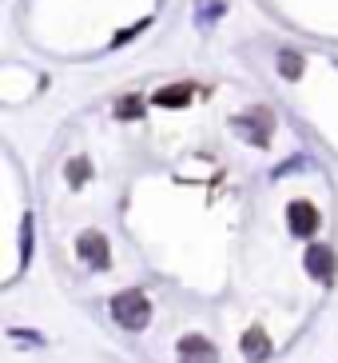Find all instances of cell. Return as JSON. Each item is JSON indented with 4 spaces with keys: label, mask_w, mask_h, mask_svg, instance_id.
<instances>
[{
    "label": "cell",
    "mask_w": 338,
    "mask_h": 363,
    "mask_svg": "<svg viewBox=\"0 0 338 363\" xmlns=\"http://www.w3.org/2000/svg\"><path fill=\"white\" fill-rule=\"evenodd\" d=\"M112 320L124 331H144L151 323V299L139 288L120 291V296H112Z\"/></svg>",
    "instance_id": "1"
},
{
    "label": "cell",
    "mask_w": 338,
    "mask_h": 363,
    "mask_svg": "<svg viewBox=\"0 0 338 363\" xmlns=\"http://www.w3.org/2000/svg\"><path fill=\"white\" fill-rule=\"evenodd\" d=\"M231 124L243 140H251L255 148H267L271 136H275V116H271L267 108H255V112H247V116H235Z\"/></svg>",
    "instance_id": "2"
},
{
    "label": "cell",
    "mask_w": 338,
    "mask_h": 363,
    "mask_svg": "<svg viewBox=\"0 0 338 363\" xmlns=\"http://www.w3.org/2000/svg\"><path fill=\"white\" fill-rule=\"evenodd\" d=\"M76 256L84 259L88 267L104 272V267L112 264V244H107V235H104V232H95V228H84V232L76 235Z\"/></svg>",
    "instance_id": "3"
},
{
    "label": "cell",
    "mask_w": 338,
    "mask_h": 363,
    "mask_svg": "<svg viewBox=\"0 0 338 363\" xmlns=\"http://www.w3.org/2000/svg\"><path fill=\"white\" fill-rule=\"evenodd\" d=\"M303 267H307V276L318 279V284H334V276H338V256H334V247L310 244V247H307V256H303Z\"/></svg>",
    "instance_id": "4"
},
{
    "label": "cell",
    "mask_w": 338,
    "mask_h": 363,
    "mask_svg": "<svg viewBox=\"0 0 338 363\" xmlns=\"http://www.w3.org/2000/svg\"><path fill=\"white\" fill-rule=\"evenodd\" d=\"M318 224H322V216H318V208L310 200H291L286 203V228H291L295 235L310 240V235L318 232Z\"/></svg>",
    "instance_id": "5"
},
{
    "label": "cell",
    "mask_w": 338,
    "mask_h": 363,
    "mask_svg": "<svg viewBox=\"0 0 338 363\" xmlns=\"http://www.w3.org/2000/svg\"><path fill=\"white\" fill-rule=\"evenodd\" d=\"M175 352H180V363H219V352L207 335H183Z\"/></svg>",
    "instance_id": "6"
},
{
    "label": "cell",
    "mask_w": 338,
    "mask_h": 363,
    "mask_svg": "<svg viewBox=\"0 0 338 363\" xmlns=\"http://www.w3.org/2000/svg\"><path fill=\"white\" fill-rule=\"evenodd\" d=\"M239 347H243V359L247 363H263V359H271V352H275V347H271L267 328H259V323L243 331V343H239Z\"/></svg>",
    "instance_id": "7"
},
{
    "label": "cell",
    "mask_w": 338,
    "mask_h": 363,
    "mask_svg": "<svg viewBox=\"0 0 338 363\" xmlns=\"http://www.w3.org/2000/svg\"><path fill=\"white\" fill-rule=\"evenodd\" d=\"M159 108H187L191 100H195V84H168V88H159L156 96Z\"/></svg>",
    "instance_id": "8"
},
{
    "label": "cell",
    "mask_w": 338,
    "mask_h": 363,
    "mask_svg": "<svg viewBox=\"0 0 338 363\" xmlns=\"http://www.w3.org/2000/svg\"><path fill=\"white\" fill-rule=\"evenodd\" d=\"M92 176V164L84 160V156H76V160H68V184L72 188H84V180Z\"/></svg>",
    "instance_id": "9"
},
{
    "label": "cell",
    "mask_w": 338,
    "mask_h": 363,
    "mask_svg": "<svg viewBox=\"0 0 338 363\" xmlns=\"http://www.w3.org/2000/svg\"><path fill=\"white\" fill-rule=\"evenodd\" d=\"M279 72H283L286 80H298V76H303V56L298 52H279Z\"/></svg>",
    "instance_id": "10"
},
{
    "label": "cell",
    "mask_w": 338,
    "mask_h": 363,
    "mask_svg": "<svg viewBox=\"0 0 338 363\" xmlns=\"http://www.w3.org/2000/svg\"><path fill=\"white\" fill-rule=\"evenodd\" d=\"M116 116L120 120H139V116H144V100H139V96H124L116 104Z\"/></svg>",
    "instance_id": "11"
},
{
    "label": "cell",
    "mask_w": 338,
    "mask_h": 363,
    "mask_svg": "<svg viewBox=\"0 0 338 363\" xmlns=\"http://www.w3.org/2000/svg\"><path fill=\"white\" fill-rule=\"evenodd\" d=\"M223 12H227V4H223V0H199V24H203V28H207L215 16H223Z\"/></svg>",
    "instance_id": "12"
}]
</instances>
